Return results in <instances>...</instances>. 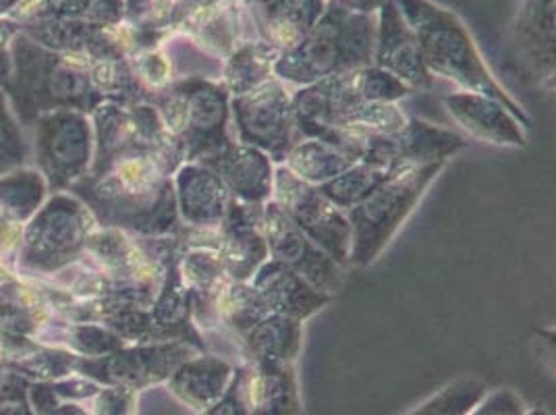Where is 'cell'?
I'll use <instances>...</instances> for the list:
<instances>
[{
    "instance_id": "4",
    "label": "cell",
    "mask_w": 556,
    "mask_h": 415,
    "mask_svg": "<svg viewBox=\"0 0 556 415\" xmlns=\"http://www.w3.org/2000/svg\"><path fill=\"white\" fill-rule=\"evenodd\" d=\"M444 164L446 162H432L399 168L362 204L345 212L351 227V266L368 268L378 260L421 202L428 187L441 175Z\"/></svg>"
},
{
    "instance_id": "18",
    "label": "cell",
    "mask_w": 556,
    "mask_h": 415,
    "mask_svg": "<svg viewBox=\"0 0 556 415\" xmlns=\"http://www.w3.org/2000/svg\"><path fill=\"white\" fill-rule=\"evenodd\" d=\"M235 366L218 355L198 353L170 374L168 391L195 412H206L231 385Z\"/></svg>"
},
{
    "instance_id": "8",
    "label": "cell",
    "mask_w": 556,
    "mask_h": 415,
    "mask_svg": "<svg viewBox=\"0 0 556 415\" xmlns=\"http://www.w3.org/2000/svg\"><path fill=\"white\" fill-rule=\"evenodd\" d=\"M465 146L467 141L464 136L451 129L421 118H407V123L394 134L364 138L359 161L399 171L405 166L446 162L462 152Z\"/></svg>"
},
{
    "instance_id": "3",
    "label": "cell",
    "mask_w": 556,
    "mask_h": 415,
    "mask_svg": "<svg viewBox=\"0 0 556 415\" xmlns=\"http://www.w3.org/2000/svg\"><path fill=\"white\" fill-rule=\"evenodd\" d=\"M156 102L184 161H200L231 143V93L220 79L187 75L168 84Z\"/></svg>"
},
{
    "instance_id": "2",
    "label": "cell",
    "mask_w": 556,
    "mask_h": 415,
    "mask_svg": "<svg viewBox=\"0 0 556 415\" xmlns=\"http://www.w3.org/2000/svg\"><path fill=\"white\" fill-rule=\"evenodd\" d=\"M376 13H359L328 0L325 13L302 42L278 54L275 77L287 88H303L326 77L374 63Z\"/></svg>"
},
{
    "instance_id": "13",
    "label": "cell",
    "mask_w": 556,
    "mask_h": 415,
    "mask_svg": "<svg viewBox=\"0 0 556 415\" xmlns=\"http://www.w3.org/2000/svg\"><path fill=\"white\" fill-rule=\"evenodd\" d=\"M195 162H202L210 171H214L229 189L231 198L243 204L264 206L273 200L277 164L252 146L232 139L223 150Z\"/></svg>"
},
{
    "instance_id": "30",
    "label": "cell",
    "mask_w": 556,
    "mask_h": 415,
    "mask_svg": "<svg viewBox=\"0 0 556 415\" xmlns=\"http://www.w3.org/2000/svg\"><path fill=\"white\" fill-rule=\"evenodd\" d=\"M339 2L351 11H359V13H376L384 4V0H339Z\"/></svg>"
},
{
    "instance_id": "11",
    "label": "cell",
    "mask_w": 556,
    "mask_h": 415,
    "mask_svg": "<svg viewBox=\"0 0 556 415\" xmlns=\"http://www.w3.org/2000/svg\"><path fill=\"white\" fill-rule=\"evenodd\" d=\"M262 208L243 204L232 198L218 227L216 252L227 277L237 282H250L255 271L270 257L260 229Z\"/></svg>"
},
{
    "instance_id": "25",
    "label": "cell",
    "mask_w": 556,
    "mask_h": 415,
    "mask_svg": "<svg viewBox=\"0 0 556 415\" xmlns=\"http://www.w3.org/2000/svg\"><path fill=\"white\" fill-rule=\"evenodd\" d=\"M486 394L480 378H457L407 415H467Z\"/></svg>"
},
{
    "instance_id": "29",
    "label": "cell",
    "mask_w": 556,
    "mask_h": 415,
    "mask_svg": "<svg viewBox=\"0 0 556 415\" xmlns=\"http://www.w3.org/2000/svg\"><path fill=\"white\" fill-rule=\"evenodd\" d=\"M98 415H134V394L127 389L104 392L98 405Z\"/></svg>"
},
{
    "instance_id": "31",
    "label": "cell",
    "mask_w": 556,
    "mask_h": 415,
    "mask_svg": "<svg viewBox=\"0 0 556 415\" xmlns=\"http://www.w3.org/2000/svg\"><path fill=\"white\" fill-rule=\"evenodd\" d=\"M526 415H548V412L546 410H528Z\"/></svg>"
},
{
    "instance_id": "12",
    "label": "cell",
    "mask_w": 556,
    "mask_h": 415,
    "mask_svg": "<svg viewBox=\"0 0 556 415\" xmlns=\"http://www.w3.org/2000/svg\"><path fill=\"white\" fill-rule=\"evenodd\" d=\"M442 104L469 138L501 148L528 146V127L494 98L484 93L453 92L442 98Z\"/></svg>"
},
{
    "instance_id": "32",
    "label": "cell",
    "mask_w": 556,
    "mask_h": 415,
    "mask_svg": "<svg viewBox=\"0 0 556 415\" xmlns=\"http://www.w3.org/2000/svg\"><path fill=\"white\" fill-rule=\"evenodd\" d=\"M71 415H84V414H79V412H73V414Z\"/></svg>"
},
{
    "instance_id": "6",
    "label": "cell",
    "mask_w": 556,
    "mask_h": 415,
    "mask_svg": "<svg viewBox=\"0 0 556 415\" xmlns=\"http://www.w3.org/2000/svg\"><path fill=\"white\" fill-rule=\"evenodd\" d=\"M273 202L326 254L348 268L351 248L348 214L334 206L318 187L303 184L285 164H277Z\"/></svg>"
},
{
    "instance_id": "7",
    "label": "cell",
    "mask_w": 556,
    "mask_h": 415,
    "mask_svg": "<svg viewBox=\"0 0 556 415\" xmlns=\"http://www.w3.org/2000/svg\"><path fill=\"white\" fill-rule=\"evenodd\" d=\"M260 229L273 260L293 271L314 289L334 300L345 285V266L326 254L270 200L262 208Z\"/></svg>"
},
{
    "instance_id": "26",
    "label": "cell",
    "mask_w": 556,
    "mask_h": 415,
    "mask_svg": "<svg viewBox=\"0 0 556 415\" xmlns=\"http://www.w3.org/2000/svg\"><path fill=\"white\" fill-rule=\"evenodd\" d=\"M353 75V86L355 92L364 102H389V104H399L403 98H407L412 90L376 65H368L362 70L351 71Z\"/></svg>"
},
{
    "instance_id": "19",
    "label": "cell",
    "mask_w": 556,
    "mask_h": 415,
    "mask_svg": "<svg viewBox=\"0 0 556 415\" xmlns=\"http://www.w3.org/2000/svg\"><path fill=\"white\" fill-rule=\"evenodd\" d=\"M248 401L252 415H303L298 374L293 364H248Z\"/></svg>"
},
{
    "instance_id": "20",
    "label": "cell",
    "mask_w": 556,
    "mask_h": 415,
    "mask_svg": "<svg viewBox=\"0 0 556 415\" xmlns=\"http://www.w3.org/2000/svg\"><path fill=\"white\" fill-rule=\"evenodd\" d=\"M252 362L295 364L303 347V323L280 314H268L241 337Z\"/></svg>"
},
{
    "instance_id": "24",
    "label": "cell",
    "mask_w": 556,
    "mask_h": 415,
    "mask_svg": "<svg viewBox=\"0 0 556 415\" xmlns=\"http://www.w3.org/2000/svg\"><path fill=\"white\" fill-rule=\"evenodd\" d=\"M270 312L255 295L250 282L229 280L216 301L218 323L225 324L237 337H241L248 328H252L257 320H262Z\"/></svg>"
},
{
    "instance_id": "16",
    "label": "cell",
    "mask_w": 556,
    "mask_h": 415,
    "mask_svg": "<svg viewBox=\"0 0 556 415\" xmlns=\"http://www.w3.org/2000/svg\"><path fill=\"white\" fill-rule=\"evenodd\" d=\"M260 42L278 52L298 47L325 13L326 0H241Z\"/></svg>"
},
{
    "instance_id": "22",
    "label": "cell",
    "mask_w": 556,
    "mask_h": 415,
    "mask_svg": "<svg viewBox=\"0 0 556 415\" xmlns=\"http://www.w3.org/2000/svg\"><path fill=\"white\" fill-rule=\"evenodd\" d=\"M278 54L280 52L277 48L268 47L266 42H243L227 56L220 81L231 96L252 92L254 88L275 77Z\"/></svg>"
},
{
    "instance_id": "27",
    "label": "cell",
    "mask_w": 556,
    "mask_h": 415,
    "mask_svg": "<svg viewBox=\"0 0 556 415\" xmlns=\"http://www.w3.org/2000/svg\"><path fill=\"white\" fill-rule=\"evenodd\" d=\"M200 415H252L248 401V366L235 368L229 389L212 407Z\"/></svg>"
},
{
    "instance_id": "9",
    "label": "cell",
    "mask_w": 556,
    "mask_h": 415,
    "mask_svg": "<svg viewBox=\"0 0 556 415\" xmlns=\"http://www.w3.org/2000/svg\"><path fill=\"white\" fill-rule=\"evenodd\" d=\"M517 73L542 92H555V0H526L510 27Z\"/></svg>"
},
{
    "instance_id": "23",
    "label": "cell",
    "mask_w": 556,
    "mask_h": 415,
    "mask_svg": "<svg viewBox=\"0 0 556 415\" xmlns=\"http://www.w3.org/2000/svg\"><path fill=\"white\" fill-rule=\"evenodd\" d=\"M391 173L394 171H389L384 166L357 161L353 166H349L345 173L330 179L328 184L320 185L318 189L334 206L349 212L351 208L362 204L384 179H389Z\"/></svg>"
},
{
    "instance_id": "14",
    "label": "cell",
    "mask_w": 556,
    "mask_h": 415,
    "mask_svg": "<svg viewBox=\"0 0 556 415\" xmlns=\"http://www.w3.org/2000/svg\"><path fill=\"white\" fill-rule=\"evenodd\" d=\"M173 187L181 227L200 231L220 227L232 198L214 171L202 162H184L175 171Z\"/></svg>"
},
{
    "instance_id": "28",
    "label": "cell",
    "mask_w": 556,
    "mask_h": 415,
    "mask_svg": "<svg viewBox=\"0 0 556 415\" xmlns=\"http://www.w3.org/2000/svg\"><path fill=\"white\" fill-rule=\"evenodd\" d=\"M528 405L526 401L510 389L484 394L482 401L467 415H526Z\"/></svg>"
},
{
    "instance_id": "15",
    "label": "cell",
    "mask_w": 556,
    "mask_h": 415,
    "mask_svg": "<svg viewBox=\"0 0 556 415\" xmlns=\"http://www.w3.org/2000/svg\"><path fill=\"white\" fill-rule=\"evenodd\" d=\"M250 285L270 314L295 318L300 323L309 320L332 301L273 257L255 271Z\"/></svg>"
},
{
    "instance_id": "17",
    "label": "cell",
    "mask_w": 556,
    "mask_h": 415,
    "mask_svg": "<svg viewBox=\"0 0 556 415\" xmlns=\"http://www.w3.org/2000/svg\"><path fill=\"white\" fill-rule=\"evenodd\" d=\"M198 353V349L187 343H159L113 357L111 362L102 364L100 374L109 382L118 385L127 391H138L143 387L168 380L175 369Z\"/></svg>"
},
{
    "instance_id": "1",
    "label": "cell",
    "mask_w": 556,
    "mask_h": 415,
    "mask_svg": "<svg viewBox=\"0 0 556 415\" xmlns=\"http://www.w3.org/2000/svg\"><path fill=\"white\" fill-rule=\"evenodd\" d=\"M405 22L414 29L421 59L432 77H441L459 92L484 93L498 100L526 127L532 118L523 106L494 79L459 17L430 0H394Z\"/></svg>"
},
{
    "instance_id": "10",
    "label": "cell",
    "mask_w": 556,
    "mask_h": 415,
    "mask_svg": "<svg viewBox=\"0 0 556 415\" xmlns=\"http://www.w3.org/2000/svg\"><path fill=\"white\" fill-rule=\"evenodd\" d=\"M371 65L391 73L412 92L434 88V77L424 65L416 34L396 9L394 0H384V4L378 9Z\"/></svg>"
},
{
    "instance_id": "21",
    "label": "cell",
    "mask_w": 556,
    "mask_h": 415,
    "mask_svg": "<svg viewBox=\"0 0 556 415\" xmlns=\"http://www.w3.org/2000/svg\"><path fill=\"white\" fill-rule=\"evenodd\" d=\"M359 161L351 152H345L328 141L316 138H302L287 154L285 166L298 177L303 184L320 185L328 184L330 179L345 173L349 166Z\"/></svg>"
},
{
    "instance_id": "5",
    "label": "cell",
    "mask_w": 556,
    "mask_h": 415,
    "mask_svg": "<svg viewBox=\"0 0 556 415\" xmlns=\"http://www.w3.org/2000/svg\"><path fill=\"white\" fill-rule=\"evenodd\" d=\"M232 139L264 152L282 164L289 150L302 139L291 106V90L277 77L252 92L231 96Z\"/></svg>"
}]
</instances>
